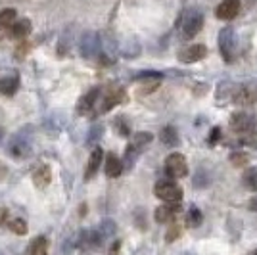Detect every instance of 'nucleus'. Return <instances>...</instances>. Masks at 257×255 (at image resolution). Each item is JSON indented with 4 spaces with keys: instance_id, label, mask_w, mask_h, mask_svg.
Listing matches in <instances>:
<instances>
[{
    "instance_id": "4468645a",
    "label": "nucleus",
    "mask_w": 257,
    "mask_h": 255,
    "mask_svg": "<svg viewBox=\"0 0 257 255\" xmlns=\"http://www.w3.org/2000/svg\"><path fill=\"white\" fill-rule=\"evenodd\" d=\"M104 171H106V177H109V179H115V177H119V175L123 173V161L119 160L115 154H107Z\"/></svg>"
},
{
    "instance_id": "f03ea898",
    "label": "nucleus",
    "mask_w": 257,
    "mask_h": 255,
    "mask_svg": "<svg viewBox=\"0 0 257 255\" xmlns=\"http://www.w3.org/2000/svg\"><path fill=\"white\" fill-rule=\"evenodd\" d=\"M165 173L171 177V179H182L188 175V163L184 160V156L175 152L171 156H167L165 160Z\"/></svg>"
},
{
    "instance_id": "2eb2a0df",
    "label": "nucleus",
    "mask_w": 257,
    "mask_h": 255,
    "mask_svg": "<svg viewBox=\"0 0 257 255\" xmlns=\"http://www.w3.org/2000/svg\"><path fill=\"white\" fill-rule=\"evenodd\" d=\"M18 88H20V77L16 73L6 75V77L0 79V94L12 96V94H16Z\"/></svg>"
},
{
    "instance_id": "9d476101",
    "label": "nucleus",
    "mask_w": 257,
    "mask_h": 255,
    "mask_svg": "<svg viewBox=\"0 0 257 255\" xmlns=\"http://www.w3.org/2000/svg\"><path fill=\"white\" fill-rule=\"evenodd\" d=\"M100 50V43H98L96 33H85L83 41H81V54L85 58H94Z\"/></svg>"
},
{
    "instance_id": "39448f33",
    "label": "nucleus",
    "mask_w": 257,
    "mask_h": 255,
    "mask_svg": "<svg viewBox=\"0 0 257 255\" xmlns=\"http://www.w3.org/2000/svg\"><path fill=\"white\" fill-rule=\"evenodd\" d=\"M204 27V16L200 12H188L184 22H182V37L184 39H194Z\"/></svg>"
},
{
    "instance_id": "412c9836",
    "label": "nucleus",
    "mask_w": 257,
    "mask_h": 255,
    "mask_svg": "<svg viewBox=\"0 0 257 255\" xmlns=\"http://www.w3.org/2000/svg\"><path fill=\"white\" fill-rule=\"evenodd\" d=\"M160 139L163 144H167V146H177L179 144V137H177V131L173 127H165L161 131Z\"/></svg>"
},
{
    "instance_id": "5701e85b",
    "label": "nucleus",
    "mask_w": 257,
    "mask_h": 255,
    "mask_svg": "<svg viewBox=\"0 0 257 255\" xmlns=\"http://www.w3.org/2000/svg\"><path fill=\"white\" fill-rule=\"evenodd\" d=\"M242 181H244V186H246V188H249V190H257V169L255 167L246 169Z\"/></svg>"
},
{
    "instance_id": "dca6fc26",
    "label": "nucleus",
    "mask_w": 257,
    "mask_h": 255,
    "mask_svg": "<svg viewBox=\"0 0 257 255\" xmlns=\"http://www.w3.org/2000/svg\"><path fill=\"white\" fill-rule=\"evenodd\" d=\"M123 100V90L121 88H115V90H107L106 98H104V102L100 104V109H98V113H106L109 111L113 106H117L119 102Z\"/></svg>"
},
{
    "instance_id": "1a4fd4ad",
    "label": "nucleus",
    "mask_w": 257,
    "mask_h": 255,
    "mask_svg": "<svg viewBox=\"0 0 257 255\" xmlns=\"http://www.w3.org/2000/svg\"><path fill=\"white\" fill-rule=\"evenodd\" d=\"M238 12H240V0H223L217 6L215 14L219 20H234Z\"/></svg>"
},
{
    "instance_id": "f3484780",
    "label": "nucleus",
    "mask_w": 257,
    "mask_h": 255,
    "mask_svg": "<svg viewBox=\"0 0 257 255\" xmlns=\"http://www.w3.org/2000/svg\"><path fill=\"white\" fill-rule=\"evenodd\" d=\"M50 181H52V171H50L48 165H41V167L35 169V173H33V182H35L37 188H46Z\"/></svg>"
},
{
    "instance_id": "423d86ee",
    "label": "nucleus",
    "mask_w": 257,
    "mask_h": 255,
    "mask_svg": "<svg viewBox=\"0 0 257 255\" xmlns=\"http://www.w3.org/2000/svg\"><path fill=\"white\" fill-rule=\"evenodd\" d=\"M207 56V48L205 44H190L186 46L184 50H181L179 54V60L184 62V64H194V62H200Z\"/></svg>"
},
{
    "instance_id": "a878e982",
    "label": "nucleus",
    "mask_w": 257,
    "mask_h": 255,
    "mask_svg": "<svg viewBox=\"0 0 257 255\" xmlns=\"http://www.w3.org/2000/svg\"><path fill=\"white\" fill-rule=\"evenodd\" d=\"M230 161L234 163L236 167H244V165L247 163V156H244V154H238V152H236V154H232V156H230Z\"/></svg>"
},
{
    "instance_id": "bb28decb",
    "label": "nucleus",
    "mask_w": 257,
    "mask_h": 255,
    "mask_svg": "<svg viewBox=\"0 0 257 255\" xmlns=\"http://www.w3.org/2000/svg\"><path fill=\"white\" fill-rule=\"evenodd\" d=\"M181 236V228L177 226V224H173L171 228H169V232H167V242H173L175 238H179Z\"/></svg>"
},
{
    "instance_id": "0eeeda50",
    "label": "nucleus",
    "mask_w": 257,
    "mask_h": 255,
    "mask_svg": "<svg viewBox=\"0 0 257 255\" xmlns=\"http://www.w3.org/2000/svg\"><path fill=\"white\" fill-rule=\"evenodd\" d=\"M257 102V86L244 85L234 92V104L238 106H253Z\"/></svg>"
},
{
    "instance_id": "4be33fe9",
    "label": "nucleus",
    "mask_w": 257,
    "mask_h": 255,
    "mask_svg": "<svg viewBox=\"0 0 257 255\" xmlns=\"http://www.w3.org/2000/svg\"><path fill=\"white\" fill-rule=\"evenodd\" d=\"M152 139H154V137H152L150 133H137V135L133 137V146L140 152V150H144L148 144H150Z\"/></svg>"
},
{
    "instance_id": "ddd939ff",
    "label": "nucleus",
    "mask_w": 257,
    "mask_h": 255,
    "mask_svg": "<svg viewBox=\"0 0 257 255\" xmlns=\"http://www.w3.org/2000/svg\"><path fill=\"white\" fill-rule=\"evenodd\" d=\"M98 96H100V88H90L88 92H86L81 100H79V106H77V109H79V113H88L92 107L96 106V100Z\"/></svg>"
},
{
    "instance_id": "cd10ccee",
    "label": "nucleus",
    "mask_w": 257,
    "mask_h": 255,
    "mask_svg": "<svg viewBox=\"0 0 257 255\" xmlns=\"http://www.w3.org/2000/svg\"><path fill=\"white\" fill-rule=\"evenodd\" d=\"M247 207H249L251 211H257V196H255V198H251V200H249V203H247Z\"/></svg>"
},
{
    "instance_id": "f257e3e1",
    "label": "nucleus",
    "mask_w": 257,
    "mask_h": 255,
    "mask_svg": "<svg viewBox=\"0 0 257 255\" xmlns=\"http://www.w3.org/2000/svg\"><path fill=\"white\" fill-rule=\"evenodd\" d=\"M154 194H156V198L163 200L165 203H181V200H182V188L171 181L156 182Z\"/></svg>"
},
{
    "instance_id": "f8f14e48",
    "label": "nucleus",
    "mask_w": 257,
    "mask_h": 255,
    "mask_svg": "<svg viewBox=\"0 0 257 255\" xmlns=\"http://www.w3.org/2000/svg\"><path fill=\"white\" fill-rule=\"evenodd\" d=\"M102 160H104V152H102V148L92 150V154H90V158H88V165H86V171H85L86 181H90V179L96 175L98 167L102 165Z\"/></svg>"
},
{
    "instance_id": "6ab92c4d",
    "label": "nucleus",
    "mask_w": 257,
    "mask_h": 255,
    "mask_svg": "<svg viewBox=\"0 0 257 255\" xmlns=\"http://www.w3.org/2000/svg\"><path fill=\"white\" fill-rule=\"evenodd\" d=\"M29 255H48V242L44 236H39L31 242L29 247Z\"/></svg>"
},
{
    "instance_id": "9b49d317",
    "label": "nucleus",
    "mask_w": 257,
    "mask_h": 255,
    "mask_svg": "<svg viewBox=\"0 0 257 255\" xmlns=\"http://www.w3.org/2000/svg\"><path fill=\"white\" fill-rule=\"evenodd\" d=\"M179 213V203H163L156 209V221L158 223H171Z\"/></svg>"
},
{
    "instance_id": "7ed1b4c3",
    "label": "nucleus",
    "mask_w": 257,
    "mask_h": 255,
    "mask_svg": "<svg viewBox=\"0 0 257 255\" xmlns=\"http://www.w3.org/2000/svg\"><path fill=\"white\" fill-rule=\"evenodd\" d=\"M255 117L247 113V111H236L230 115V129L236 135H247L255 129Z\"/></svg>"
},
{
    "instance_id": "393cba45",
    "label": "nucleus",
    "mask_w": 257,
    "mask_h": 255,
    "mask_svg": "<svg viewBox=\"0 0 257 255\" xmlns=\"http://www.w3.org/2000/svg\"><path fill=\"white\" fill-rule=\"evenodd\" d=\"M8 226H10V230L14 234H20V236L27 234V223L23 219H14V221L8 223Z\"/></svg>"
},
{
    "instance_id": "20e7f679",
    "label": "nucleus",
    "mask_w": 257,
    "mask_h": 255,
    "mask_svg": "<svg viewBox=\"0 0 257 255\" xmlns=\"http://www.w3.org/2000/svg\"><path fill=\"white\" fill-rule=\"evenodd\" d=\"M219 48L221 54L226 62H232L236 56V37L232 27H225L223 31L219 33Z\"/></svg>"
},
{
    "instance_id": "c756f323",
    "label": "nucleus",
    "mask_w": 257,
    "mask_h": 255,
    "mask_svg": "<svg viewBox=\"0 0 257 255\" xmlns=\"http://www.w3.org/2000/svg\"><path fill=\"white\" fill-rule=\"evenodd\" d=\"M217 139H219V129H213V133H211V142H215Z\"/></svg>"
},
{
    "instance_id": "aec40b11",
    "label": "nucleus",
    "mask_w": 257,
    "mask_h": 255,
    "mask_svg": "<svg viewBox=\"0 0 257 255\" xmlns=\"http://www.w3.org/2000/svg\"><path fill=\"white\" fill-rule=\"evenodd\" d=\"M14 20H16V10H14V8L0 10V31L10 29L12 23H14Z\"/></svg>"
},
{
    "instance_id": "b1692460",
    "label": "nucleus",
    "mask_w": 257,
    "mask_h": 255,
    "mask_svg": "<svg viewBox=\"0 0 257 255\" xmlns=\"http://www.w3.org/2000/svg\"><path fill=\"white\" fill-rule=\"evenodd\" d=\"M186 224H188L190 228H196V226L202 224V213H200V209L192 207V209L188 211V215H186Z\"/></svg>"
},
{
    "instance_id": "6e6552de",
    "label": "nucleus",
    "mask_w": 257,
    "mask_h": 255,
    "mask_svg": "<svg viewBox=\"0 0 257 255\" xmlns=\"http://www.w3.org/2000/svg\"><path fill=\"white\" fill-rule=\"evenodd\" d=\"M31 150V140L25 135H16L10 142V152L14 158H27Z\"/></svg>"
},
{
    "instance_id": "a211bd4d",
    "label": "nucleus",
    "mask_w": 257,
    "mask_h": 255,
    "mask_svg": "<svg viewBox=\"0 0 257 255\" xmlns=\"http://www.w3.org/2000/svg\"><path fill=\"white\" fill-rule=\"evenodd\" d=\"M29 33H31V22H29V20L14 22L12 27L8 29V35H10L12 39H25Z\"/></svg>"
},
{
    "instance_id": "7c9ffc66",
    "label": "nucleus",
    "mask_w": 257,
    "mask_h": 255,
    "mask_svg": "<svg viewBox=\"0 0 257 255\" xmlns=\"http://www.w3.org/2000/svg\"><path fill=\"white\" fill-rule=\"evenodd\" d=\"M2 137H4V131H2V129H0V140H2Z\"/></svg>"
},
{
    "instance_id": "c85d7f7f",
    "label": "nucleus",
    "mask_w": 257,
    "mask_h": 255,
    "mask_svg": "<svg viewBox=\"0 0 257 255\" xmlns=\"http://www.w3.org/2000/svg\"><path fill=\"white\" fill-rule=\"evenodd\" d=\"M119 251V242H115V244L111 245V249H109V255H117Z\"/></svg>"
}]
</instances>
